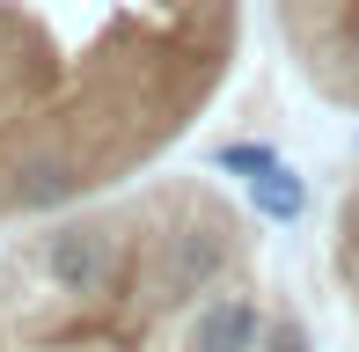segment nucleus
<instances>
[{
	"label": "nucleus",
	"mask_w": 359,
	"mask_h": 352,
	"mask_svg": "<svg viewBox=\"0 0 359 352\" xmlns=\"http://www.w3.org/2000/svg\"><path fill=\"white\" fill-rule=\"evenodd\" d=\"M242 0H0V220L67 213L191 133Z\"/></svg>",
	"instance_id": "obj_1"
},
{
	"label": "nucleus",
	"mask_w": 359,
	"mask_h": 352,
	"mask_svg": "<svg viewBox=\"0 0 359 352\" xmlns=\"http://www.w3.org/2000/svg\"><path fill=\"white\" fill-rule=\"evenodd\" d=\"M271 15L308 81L359 110V0H271Z\"/></svg>",
	"instance_id": "obj_2"
},
{
	"label": "nucleus",
	"mask_w": 359,
	"mask_h": 352,
	"mask_svg": "<svg viewBox=\"0 0 359 352\" xmlns=\"http://www.w3.org/2000/svg\"><path fill=\"white\" fill-rule=\"evenodd\" d=\"M29 271L59 301H103L125 279V235L110 220H52L44 235H29Z\"/></svg>",
	"instance_id": "obj_3"
},
{
	"label": "nucleus",
	"mask_w": 359,
	"mask_h": 352,
	"mask_svg": "<svg viewBox=\"0 0 359 352\" xmlns=\"http://www.w3.org/2000/svg\"><path fill=\"white\" fill-rule=\"evenodd\" d=\"M264 301L242 294V286H213L205 301L184 309V338L176 352H264Z\"/></svg>",
	"instance_id": "obj_4"
},
{
	"label": "nucleus",
	"mask_w": 359,
	"mask_h": 352,
	"mask_svg": "<svg viewBox=\"0 0 359 352\" xmlns=\"http://www.w3.org/2000/svg\"><path fill=\"white\" fill-rule=\"evenodd\" d=\"M250 198H257V213H264V220H301V213H308V184H301L286 162H271L264 176H250Z\"/></svg>",
	"instance_id": "obj_5"
},
{
	"label": "nucleus",
	"mask_w": 359,
	"mask_h": 352,
	"mask_svg": "<svg viewBox=\"0 0 359 352\" xmlns=\"http://www.w3.org/2000/svg\"><path fill=\"white\" fill-rule=\"evenodd\" d=\"M337 264H352V279H359V184L337 205Z\"/></svg>",
	"instance_id": "obj_6"
},
{
	"label": "nucleus",
	"mask_w": 359,
	"mask_h": 352,
	"mask_svg": "<svg viewBox=\"0 0 359 352\" xmlns=\"http://www.w3.org/2000/svg\"><path fill=\"white\" fill-rule=\"evenodd\" d=\"M264 352H316V338H308V323H301V316H271V323H264Z\"/></svg>",
	"instance_id": "obj_7"
},
{
	"label": "nucleus",
	"mask_w": 359,
	"mask_h": 352,
	"mask_svg": "<svg viewBox=\"0 0 359 352\" xmlns=\"http://www.w3.org/2000/svg\"><path fill=\"white\" fill-rule=\"evenodd\" d=\"M271 162H279L271 147H220V169H227V176H264Z\"/></svg>",
	"instance_id": "obj_8"
}]
</instances>
